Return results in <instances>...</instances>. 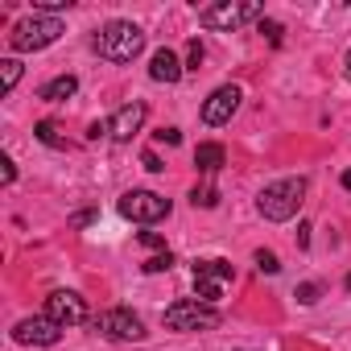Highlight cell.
Listing matches in <instances>:
<instances>
[{"instance_id": "obj_1", "label": "cell", "mask_w": 351, "mask_h": 351, "mask_svg": "<svg viewBox=\"0 0 351 351\" xmlns=\"http://www.w3.org/2000/svg\"><path fill=\"white\" fill-rule=\"evenodd\" d=\"M306 191H310V182L302 178H281V182H269L265 191H261V199H256V211L269 219V223H285V219H293L298 211H302V203H306Z\"/></svg>"}, {"instance_id": "obj_2", "label": "cell", "mask_w": 351, "mask_h": 351, "mask_svg": "<svg viewBox=\"0 0 351 351\" xmlns=\"http://www.w3.org/2000/svg\"><path fill=\"white\" fill-rule=\"evenodd\" d=\"M95 50L104 62H132L141 50H145V29L132 25V21H108L99 34H95Z\"/></svg>"}, {"instance_id": "obj_3", "label": "cell", "mask_w": 351, "mask_h": 351, "mask_svg": "<svg viewBox=\"0 0 351 351\" xmlns=\"http://www.w3.org/2000/svg\"><path fill=\"white\" fill-rule=\"evenodd\" d=\"M62 17H50V13H34V17H25V21H17L13 25V34H9V46L17 50V54H29V50H46V46H54L58 38H62Z\"/></svg>"}, {"instance_id": "obj_4", "label": "cell", "mask_w": 351, "mask_h": 351, "mask_svg": "<svg viewBox=\"0 0 351 351\" xmlns=\"http://www.w3.org/2000/svg\"><path fill=\"white\" fill-rule=\"evenodd\" d=\"M261 17H265V5H256V0H219V5H207L199 13V25L232 34V29H240L248 21H261Z\"/></svg>"}, {"instance_id": "obj_5", "label": "cell", "mask_w": 351, "mask_h": 351, "mask_svg": "<svg viewBox=\"0 0 351 351\" xmlns=\"http://www.w3.org/2000/svg\"><path fill=\"white\" fill-rule=\"evenodd\" d=\"M165 326L169 330H211V326H219V310L199 298H182L165 310Z\"/></svg>"}, {"instance_id": "obj_6", "label": "cell", "mask_w": 351, "mask_h": 351, "mask_svg": "<svg viewBox=\"0 0 351 351\" xmlns=\"http://www.w3.org/2000/svg\"><path fill=\"white\" fill-rule=\"evenodd\" d=\"M169 207L173 203L165 195H157V191H124L120 203H116V211L124 219H132V223H157V219L169 215Z\"/></svg>"}, {"instance_id": "obj_7", "label": "cell", "mask_w": 351, "mask_h": 351, "mask_svg": "<svg viewBox=\"0 0 351 351\" xmlns=\"http://www.w3.org/2000/svg\"><path fill=\"white\" fill-rule=\"evenodd\" d=\"M232 277H236V269H232V261H223V256L195 261V298L207 302V306H215V302L223 298V285H228Z\"/></svg>"}, {"instance_id": "obj_8", "label": "cell", "mask_w": 351, "mask_h": 351, "mask_svg": "<svg viewBox=\"0 0 351 351\" xmlns=\"http://www.w3.org/2000/svg\"><path fill=\"white\" fill-rule=\"evenodd\" d=\"M91 326H95L104 339H116V343H136V339H145V322H141L132 310H124V306L104 310Z\"/></svg>"}, {"instance_id": "obj_9", "label": "cell", "mask_w": 351, "mask_h": 351, "mask_svg": "<svg viewBox=\"0 0 351 351\" xmlns=\"http://www.w3.org/2000/svg\"><path fill=\"white\" fill-rule=\"evenodd\" d=\"M240 99H244V91H240L236 83H223V87H215V91L203 99V124H207V128H219V124H228V120L240 112Z\"/></svg>"}, {"instance_id": "obj_10", "label": "cell", "mask_w": 351, "mask_h": 351, "mask_svg": "<svg viewBox=\"0 0 351 351\" xmlns=\"http://www.w3.org/2000/svg\"><path fill=\"white\" fill-rule=\"evenodd\" d=\"M46 318H54L62 330L66 326H79V322H87V302L75 289H54L46 298Z\"/></svg>"}, {"instance_id": "obj_11", "label": "cell", "mask_w": 351, "mask_h": 351, "mask_svg": "<svg viewBox=\"0 0 351 351\" xmlns=\"http://www.w3.org/2000/svg\"><path fill=\"white\" fill-rule=\"evenodd\" d=\"M13 339L25 343V347H54L62 339V326L54 318H46V314H34V318H21L13 326Z\"/></svg>"}, {"instance_id": "obj_12", "label": "cell", "mask_w": 351, "mask_h": 351, "mask_svg": "<svg viewBox=\"0 0 351 351\" xmlns=\"http://www.w3.org/2000/svg\"><path fill=\"white\" fill-rule=\"evenodd\" d=\"M145 116H149V108L141 104V99H132V104H124L112 120H108V128H112V141H132L136 132H141V124H145Z\"/></svg>"}, {"instance_id": "obj_13", "label": "cell", "mask_w": 351, "mask_h": 351, "mask_svg": "<svg viewBox=\"0 0 351 351\" xmlns=\"http://www.w3.org/2000/svg\"><path fill=\"white\" fill-rule=\"evenodd\" d=\"M182 75H186V66H182V58L173 54L169 46L153 50V58H149V79L153 83H178Z\"/></svg>"}, {"instance_id": "obj_14", "label": "cell", "mask_w": 351, "mask_h": 351, "mask_svg": "<svg viewBox=\"0 0 351 351\" xmlns=\"http://www.w3.org/2000/svg\"><path fill=\"white\" fill-rule=\"evenodd\" d=\"M75 91H79V79H75V75H58V79H50L38 95H42L46 104H66Z\"/></svg>"}, {"instance_id": "obj_15", "label": "cell", "mask_w": 351, "mask_h": 351, "mask_svg": "<svg viewBox=\"0 0 351 351\" xmlns=\"http://www.w3.org/2000/svg\"><path fill=\"white\" fill-rule=\"evenodd\" d=\"M223 161H228V153H223V145H215V141H207V145L195 149V165H199L203 173H219Z\"/></svg>"}, {"instance_id": "obj_16", "label": "cell", "mask_w": 351, "mask_h": 351, "mask_svg": "<svg viewBox=\"0 0 351 351\" xmlns=\"http://www.w3.org/2000/svg\"><path fill=\"white\" fill-rule=\"evenodd\" d=\"M34 132H38L42 145H50V149H66V136H58V124H54V120H42Z\"/></svg>"}, {"instance_id": "obj_17", "label": "cell", "mask_w": 351, "mask_h": 351, "mask_svg": "<svg viewBox=\"0 0 351 351\" xmlns=\"http://www.w3.org/2000/svg\"><path fill=\"white\" fill-rule=\"evenodd\" d=\"M0 75H5V95L21 83V62L17 58H5V62H0Z\"/></svg>"}, {"instance_id": "obj_18", "label": "cell", "mask_w": 351, "mask_h": 351, "mask_svg": "<svg viewBox=\"0 0 351 351\" xmlns=\"http://www.w3.org/2000/svg\"><path fill=\"white\" fill-rule=\"evenodd\" d=\"M252 261H256V269H261V273H269V277H273V273H281V261H277V252H269V248H256V256H252Z\"/></svg>"}, {"instance_id": "obj_19", "label": "cell", "mask_w": 351, "mask_h": 351, "mask_svg": "<svg viewBox=\"0 0 351 351\" xmlns=\"http://www.w3.org/2000/svg\"><path fill=\"white\" fill-rule=\"evenodd\" d=\"M191 203H195V207H219V191H215V186H195Z\"/></svg>"}, {"instance_id": "obj_20", "label": "cell", "mask_w": 351, "mask_h": 351, "mask_svg": "<svg viewBox=\"0 0 351 351\" xmlns=\"http://www.w3.org/2000/svg\"><path fill=\"white\" fill-rule=\"evenodd\" d=\"M256 29H261V34H265V38H269L273 46H281V34H285V29H281L277 21H269V17H261V21H256Z\"/></svg>"}, {"instance_id": "obj_21", "label": "cell", "mask_w": 351, "mask_h": 351, "mask_svg": "<svg viewBox=\"0 0 351 351\" xmlns=\"http://www.w3.org/2000/svg\"><path fill=\"white\" fill-rule=\"evenodd\" d=\"M203 42L199 38H191V46H186V71H199V62H203Z\"/></svg>"}, {"instance_id": "obj_22", "label": "cell", "mask_w": 351, "mask_h": 351, "mask_svg": "<svg viewBox=\"0 0 351 351\" xmlns=\"http://www.w3.org/2000/svg\"><path fill=\"white\" fill-rule=\"evenodd\" d=\"M322 298V285H314V281H306V285H298V302L302 306H314Z\"/></svg>"}, {"instance_id": "obj_23", "label": "cell", "mask_w": 351, "mask_h": 351, "mask_svg": "<svg viewBox=\"0 0 351 351\" xmlns=\"http://www.w3.org/2000/svg\"><path fill=\"white\" fill-rule=\"evenodd\" d=\"M169 269H173V256H169V252H161V256L145 261V273H169Z\"/></svg>"}, {"instance_id": "obj_24", "label": "cell", "mask_w": 351, "mask_h": 351, "mask_svg": "<svg viewBox=\"0 0 351 351\" xmlns=\"http://www.w3.org/2000/svg\"><path fill=\"white\" fill-rule=\"evenodd\" d=\"M153 136H157L161 145H178V141H182V132H178V128H157Z\"/></svg>"}, {"instance_id": "obj_25", "label": "cell", "mask_w": 351, "mask_h": 351, "mask_svg": "<svg viewBox=\"0 0 351 351\" xmlns=\"http://www.w3.org/2000/svg\"><path fill=\"white\" fill-rule=\"evenodd\" d=\"M141 244H145V248H161V252H169V248H165V240H161L157 232H141Z\"/></svg>"}, {"instance_id": "obj_26", "label": "cell", "mask_w": 351, "mask_h": 351, "mask_svg": "<svg viewBox=\"0 0 351 351\" xmlns=\"http://www.w3.org/2000/svg\"><path fill=\"white\" fill-rule=\"evenodd\" d=\"M141 165H145V169H149V173H161V169H165V165H161V157H157V153H145V157H141Z\"/></svg>"}, {"instance_id": "obj_27", "label": "cell", "mask_w": 351, "mask_h": 351, "mask_svg": "<svg viewBox=\"0 0 351 351\" xmlns=\"http://www.w3.org/2000/svg\"><path fill=\"white\" fill-rule=\"evenodd\" d=\"M0 165H5V186L17 182V165H13V157H0Z\"/></svg>"}, {"instance_id": "obj_28", "label": "cell", "mask_w": 351, "mask_h": 351, "mask_svg": "<svg viewBox=\"0 0 351 351\" xmlns=\"http://www.w3.org/2000/svg\"><path fill=\"white\" fill-rule=\"evenodd\" d=\"M298 244H302V248L310 244V223H302V228H298Z\"/></svg>"}, {"instance_id": "obj_29", "label": "cell", "mask_w": 351, "mask_h": 351, "mask_svg": "<svg viewBox=\"0 0 351 351\" xmlns=\"http://www.w3.org/2000/svg\"><path fill=\"white\" fill-rule=\"evenodd\" d=\"M339 182H343V191H351V169H343V178H339Z\"/></svg>"}, {"instance_id": "obj_30", "label": "cell", "mask_w": 351, "mask_h": 351, "mask_svg": "<svg viewBox=\"0 0 351 351\" xmlns=\"http://www.w3.org/2000/svg\"><path fill=\"white\" fill-rule=\"evenodd\" d=\"M343 75L351 79V50H347V58H343Z\"/></svg>"}, {"instance_id": "obj_31", "label": "cell", "mask_w": 351, "mask_h": 351, "mask_svg": "<svg viewBox=\"0 0 351 351\" xmlns=\"http://www.w3.org/2000/svg\"><path fill=\"white\" fill-rule=\"evenodd\" d=\"M347 289H351V273H347Z\"/></svg>"}]
</instances>
